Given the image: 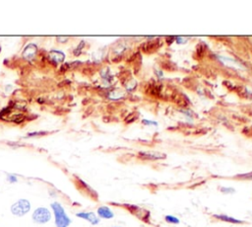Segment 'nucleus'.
<instances>
[{"label":"nucleus","instance_id":"1","mask_svg":"<svg viewBox=\"0 0 252 227\" xmlns=\"http://www.w3.org/2000/svg\"><path fill=\"white\" fill-rule=\"evenodd\" d=\"M51 208L53 210L54 217H55V225L56 227H68L71 223V219L68 217V215L65 212L63 206L59 203H51Z\"/></svg>","mask_w":252,"mask_h":227},{"label":"nucleus","instance_id":"2","mask_svg":"<svg viewBox=\"0 0 252 227\" xmlns=\"http://www.w3.org/2000/svg\"><path fill=\"white\" fill-rule=\"evenodd\" d=\"M31 209V203L28 199H19L18 201H16L15 203L12 204L11 206V212L13 213L16 216H24L25 214H27Z\"/></svg>","mask_w":252,"mask_h":227},{"label":"nucleus","instance_id":"3","mask_svg":"<svg viewBox=\"0 0 252 227\" xmlns=\"http://www.w3.org/2000/svg\"><path fill=\"white\" fill-rule=\"evenodd\" d=\"M50 219L51 213L45 207H38L33 213V220L38 224H44Z\"/></svg>","mask_w":252,"mask_h":227},{"label":"nucleus","instance_id":"4","mask_svg":"<svg viewBox=\"0 0 252 227\" xmlns=\"http://www.w3.org/2000/svg\"><path fill=\"white\" fill-rule=\"evenodd\" d=\"M38 53V45L36 44H29L23 49L22 56L27 60H32L36 57Z\"/></svg>","mask_w":252,"mask_h":227},{"label":"nucleus","instance_id":"5","mask_svg":"<svg viewBox=\"0 0 252 227\" xmlns=\"http://www.w3.org/2000/svg\"><path fill=\"white\" fill-rule=\"evenodd\" d=\"M139 157L144 160H161L165 159L167 155L158 151H142L139 153Z\"/></svg>","mask_w":252,"mask_h":227},{"label":"nucleus","instance_id":"6","mask_svg":"<svg viewBox=\"0 0 252 227\" xmlns=\"http://www.w3.org/2000/svg\"><path fill=\"white\" fill-rule=\"evenodd\" d=\"M76 216L79 217V218L87 220L93 225H97V224L99 223V218L94 212H78L76 214Z\"/></svg>","mask_w":252,"mask_h":227},{"label":"nucleus","instance_id":"7","mask_svg":"<svg viewBox=\"0 0 252 227\" xmlns=\"http://www.w3.org/2000/svg\"><path fill=\"white\" fill-rule=\"evenodd\" d=\"M48 57L53 63H55V64H60V63H62L65 59V54L64 53H62V51H60L52 49V51H49Z\"/></svg>","mask_w":252,"mask_h":227},{"label":"nucleus","instance_id":"8","mask_svg":"<svg viewBox=\"0 0 252 227\" xmlns=\"http://www.w3.org/2000/svg\"><path fill=\"white\" fill-rule=\"evenodd\" d=\"M97 214L101 218L103 219H111L114 216V213L108 206H101L97 208Z\"/></svg>","mask_w":252,"mask_h":227},{"label":"nucleus","instance_id":"9","mask_svg":"<svg viewBox=\"0 0 252 227\" xmlns=\"http://www.w3.org/2000/svg\"><path fill=\"white\" fill-rule=\"evenodd\" d=\"M214 216L217 219H220V220H222V221H224V222H228V223L239 224V223H242V222H243L242 220L237 219V218H235V217L228 216V215H226V214H216V215H214Z\"/></svg>","mask_w":252,"mask_h":227},{"label":"nucleus","instance_id":"10","mask_svg":"<svg viewBox=\"0 0 252 227\" xmlns=\"http://www.w3.org/2000/svg\"><path fill=\"white\" fill-rule=\"evenodd\" d=\"M165 221L169 222V223H171V224H177L179 223V219L176 218V217L172 216V215H167V216L165 217Z\"/></svg>","mask_w":252,"mask_h":227},{"label":"nucleus","instance_id":"11","mask_svg":"<svg viewBox=\"0 0 252 227\" xmlns=\"http://www.w3.org/2000/svg\"><path fill=\"white\" fill-rule=\"evenodd\" d=\"M235 178L241 179V180H252V172H250V173H245V174L237 175Z\"/></svg>","mask_w":252,"mask_h":227},{"label":"nucleus","instance_id":"12","mask_svg":"<svg viewBox=\"0 0 252 227\" xmlns=\"http://www.w3.org/2000/svg\"><path fill=\"white\" fill-rule=\"evenodd\" d=\"M221 192L224 194H233L235 191L233 188H221Z\"/></svg>","mask_w":252,"mask_h":227},{"label":"nucleus","instance_id":"13","mask_svg":"<svg viewBox=\"0 0 252 227\" xmlns=\"http://www.w3.org/2000/svg\"><path fill=\"white\" fill-rule=\"evenodd\" d=\"M84 45H85V43H84V42H81L80 45H78V47H77V49H74V54H75V55H79V54H80L81 51H82L81 47H84Z\"/></svg>","mask_w":252,"mask_h":227},{"label":"nucleus","instance_id":"14","mask_svg":"<svg viewBox=\"0 0 252 227\" xmlns=\"http://www.w3.org/2000/svg\"><path fill=\"white\" fill-rule=\"evenodd\" d=\"M7 180L10 182V183H16V182L18 181V179H17V177L15 176V175H12V174H10V175H8L7 176Z\"/></svg>","mask_w":252,"mask_h":227},{"label":"nucleus","instance_id":"15","mask_svg":"<svg viewBox=\"0 0 252 227\" xmlns=\"http://www.w3.org/2000/svg\"><path fill=\"white\" fill-rule=\"evenodd\" d=\"M142 122L144 124H146V126H150V124H152V126H158V122H157L148 121V120H143Z\"/></svg>","mask_w":252,"mask_h":227},{"label":"nucleus","instance_id":"16","mask_svg":"<svg viewBox=\"0 0 252 227\" xmlns=\"http://www.w3.org/2000/svg\"><path fill=\"white\" fill-rule=\"evenodd\" d=\"M56 40L58 43H66L69 40V37H56Z\"/></svg>","mask_w":252,"mask_h":227},{"label":"nucleus","instance_id":"17","mask_svg":"<svg viewBox=\"0 0 252 227\" xmlns=\"http://www.w3.org/2000/svg\"><path fill=\"white\" fill-rule=\"evenodd\" d=\"M45 133L46 132H31V133H29L28 134V136H36L37 134H40V135H42V134H45Z\"/></svg>","mask_w":252,"mask_h":227},{"label":"nucleus","instance_id":"18","mask_svg":"<svg viewBox=\"0 0 252 227\" xmlns=\"http://www.w3.org/2000/svg\"><path fill=\"white\" fill-rule=\"evenodd\" d=\"M115 227H118V226H115Z\"/></svg>","mask_w":252,"mask_h":227}]
</instances>
